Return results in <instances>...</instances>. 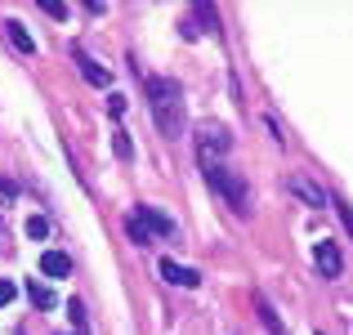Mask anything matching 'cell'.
<instances>
[{
	"label": "cell",
	"instance_id": "cell-1",
	"mask_svg": "<svg viewBox=\"0 0 353 335\" xmlns=\"http://www.w3.org/2000/svg\"><path fill=\"white\" fill-rule=\"evenodd\" d=\"M143 99H148V108H152L161 134L179 139V130H183V90H179V81H170V77H148L143 81Z\"/></svg>",
	"mask_w": 353,
	"mask_h": 335
},
{
	"label": "cell",
	"instance_id": "cell-2",
	"mask_svg": "<svg viewBox=\"0 0 353 335\" xmlns=\"http://www.w3.org/2000/svg\"><path fill=\"white\" fill-rule=\"evenodd\" d=\"M206 183L228 201V206L237 210V215H246V210H250V192H246V183H241V174H233L228 165H206Z\"/></svg>",
	"mask_w": 353,
	"mask_h": 335
},
{
	"label": "cell",
	"instance_id": "cell-3",
	"mask_svg": "<svg viewBox=\"0 0 353 335\" xmlns=\"http://www.w3.org/2000/svg\"><path fill=\"white\" fill-rule=\"evenodd\" d=\"M233 148V139H228L224 125H215V121H201L197 125V156L201 165H219V156Z\"/></svg>",
	"mask_w": 353,
	"mask_h": 335
},
{
	"label": "cell",
	"instance_id": "cell-4",
	"mask_svg": "<svg viewBox=\"0 0 353 335\" xmlns=\"http://www.w3.org/2000/svg\"><path fill=\"white\" fill-rule=\"evenodd\" d=\"M313 264H318V273H322V277H331V282L345 273V259H340L336 241H318V246H313Z\"/></svg>",
	"mask_w": 353,
	"mask_h": 335
},
{
	"label": "cell",
	"instance_id": "cell-5",
	"mask_svg": "<svg viewBox=\"0 0 353 335\" xmlns=\"http://www.w3.org/2000/svg\"><path fill=\"white\" fill-rule=\"evenodd\" d=\"M286 192H291V197H300V201H309L313 210L327 206V192H322L313 179H304V174H291V179H286Z\"/></svg>",
	"mask_w": 353,
	"mask_h": 335
},
{
	"label": "cell",
	"instance_id": "cell-6",
	"mask_svg": "<svg viewBox=\"0 0 353 335\" xmlns=\"http://www.w3.org/2000/svg\"><path fill=\"white\" fill-rule=\"evenodd\" d=\"M250 304H255V313H259V322H264V331H268V335H286L282 318H277V309L268 304V295H264V291H255V295H250Z\"/></svg>",
	"mask_w": 353,
	"mask_h": 335
},
{
	"label": "cell",
	"instance_id": "cell-7",
	"mask_svg": "<svg viewBox=\"0 0 353 335\" xmlns=\"http://www.w3.org/2000/svg\"><path fill=\"white\" fill-rule=\"evenodd\" d=\"M161 277H165V282H174V286H188V291L201 282L197 268H183V264H174V259H161Z\"/></svg>",
	"mask_w": 353,
	"mask_h": 335
},
{
	"label": "cell",
	"instance_id": "cell-8",
	"mask_svg": "<svg viewBox=\"0 0 353 335\" xmlns=\"http://www.w3.org/2000/svg\"><path fill=\"white\" fill-rule=\"evenodd\" d=\"M134 219L143 223L148 232H157V237H170V232H174V223L165 219V215H161V210H157V206H139V215H134Z\"/></svg>",
	"mask_w": 353,
	"mask_h": 335
},
{
	"label": "cell",
	"instance_id": "cell-9",
	"mask_svg": "<svg viewBox=\"0 0 353 335\" xmlns=\"http://www.w3.org/2000/svg\"><path fill=\"white\" fill-rule=\"evenodd\" d=\"M72 59H77V68H81V77H85V81H90V85H99V90H108V68H99V63H94V59H90V54H85V50H77V54H72Z\"/></svg>",
	"mask_w": 353,
	"mask_h": 335
},
{
	"label": "cell",
	"instance_id": "cell-10",
	"mask_svg": "<svg viewBox=\"0 0 353 335\" xmlns=\"http://www.w3.org/2000/svg\"><path fill=\"white\" fill-rule=\"evenodd\" d=\"M41 273L45 277H68L72 273V259L63 255V250H45V255H41Z\"/></svg>",
	"mask_w": 353,
	"mask_h": 335
},
{
	"label": "cell",
	"instance_id": "cell-11",
	"mask_svg": "<svg viewBox=\"0 0 353 335\" xmlns=\"http://www.w3.org/2000/svg\"><path fill=\"white\" fill-rule=\"evenodd\" d=\"M5 32H9V41H14V50H18V54H36L32 32H27V27L18 23V18H9V23H5Z\"/></svg>",
	"mask_w": 353,
	"mask_h": 335
},
{
	"label": "cell",
	"instance_id": "cell-12",
	"mask_svg": "<svg viewBox=\"0 0 353 335\" xmlns=\"http://www.w3.org/2000/svg\"><path fill=\"white\" fill-rule=\"evenodd\" d=\"M27 295H32V300L41 304V309H54V291H50V286H41V282H36V277H32V282H27Z\"/></svg>",
	"mask_w": 353,
	"mask_h": 335
},
{
	"label": "cell",
	"instance_id": "cell-13",
	"mask_svg": "<svg viewBox=\"0 0 353 335\" xmlns=\"http://www.w3.org/2000/svg\"><path fill=\"white\" fill-rule=\"evenodd\" d=\"M125 232H130V241H139V246H148V241H152V232H148L139 219H125Z\"/></svg>",
	"mask_w": 353,
	"mask_h": 335
},
{
	"label": "cell",
	"instance_id": "cell-14",
	"mask_svg": "<svg viewBox=\"0 0 353 335\" xmlns=\"http://www.w3.org/2000/svg\"><path fill=\"white\" fill-rule=\"evenodd\" d=\"M112 148H117L121 161H130V152H134V148H130V134H125V130H117V134H112Z\"/></svg>",
	"mask_w": 353,
	"mask_h": 335
},
{
	"label": "cell",
	"instance_id": "cell-15",
	"mask_svg": "<svg viewBox=\"0 0 353 335\" xmlns=\"http://www.w3.org/2000/svg\"><path fill=\"white\" fill-rule=\"evenodd\" d=\"M45 232H50V223H45L41 215H32V219H27V237H32V241H41Z\"/></svg>",
	"mask_w": 353,
	"mask_h": 335
},
{
	"label": "cell",
	"instance_id": "cell-16",
	"mask_svg": "<svg viewBox=\"0 0 353 335\" xmlns=\"http://www.w3.org/2000/svg\"><path fill=\"white\" fill-rule=\"evenodd\" d=\"M331 206H336V215H340V223H345V232L353 237V210H349V206H345V201H340V197L331 201Z\"/></svg>",
	"mask_w": 353,
	"mask_h": 335
},
{
	"label": "cell",
	"instance_id": "cell-17",
	"mask_svg": "<svg viewBox=\"0 0 353 335\" xmlns=\"http://www.w3.org/2000/svg\"><path fill=\"white\" fill-rule=\"evenodd\" d=\"M9 300H14V282H9V277H0V309H5Z\"/></svg>",
	"mask_w": 353,
	"mask_h": 335
},
{
	"label": "cell",
	"instance_id": "cell-18",
	"mask_svg": "<svg viewBox=\"0 0 353 335\" xmlns=\"http://www.w3.org/2000/svg\"><path fill=\"white\" fill-rule=\"evenodd\" d=\"M41 9H45V14H50V18H68V9H63V5H59V0H45V5H41Z\"/></svg>",
	"mask_w": 353,
	"mask_h": 335
},
{
	"label": "cell",
	"instance_id": "cell-19",
	"mask_svg": "<svg viewBox=\"0 0 353 335\" xmlns=\"http://www.w3.org/2000/svg\"><path fill=\"white\" fill-rule=\"evenodd\" d=\"M108 108H112V116H121V112H125V99L112 94V99H108Z\"/></svg>",
	"mask_w": 353,
	"mask_h": 335
},
{
	"label": "cell",
	"instance_id": "cell-20",
	"mask_svg": "<svg viewBox=\"0 0 353 335\" xmlns=\"http://www.w3.org/2000/svg\"><path fill=\"white\" fill-rule=\"evenodd\" d=\"M318 335H322V331H318Z\"/></svg>",
	"mask_w": 353,
	"mask_h": 335
}]
</instances>
